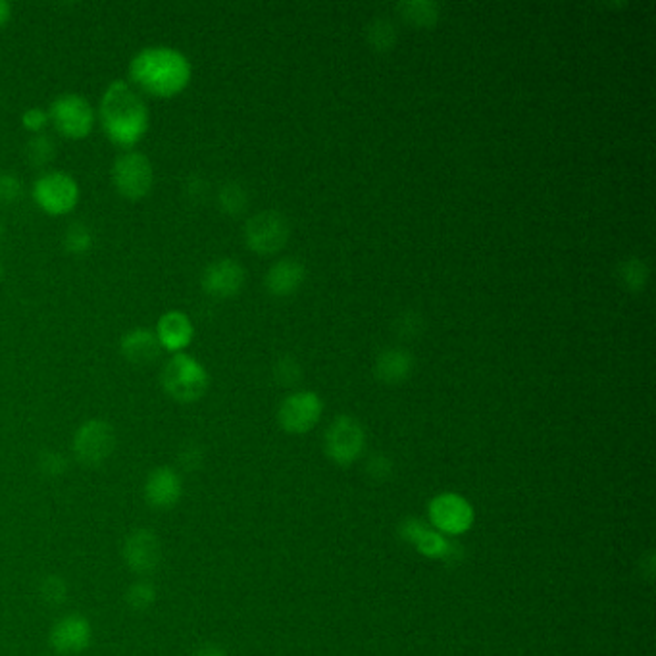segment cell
<instances>
[{"mask_svg": "<svg viewBox=\"0 0 656 656\" xmlns=\"http://www.w3.org/2000/svg\"><path fill=\"white\" fill-rule=\"evenodd\" d=\"M193 68L183 52L170 47H147L130 62L131 81L149 95L170 99L189 85Z\"/></svg>", "mask_w": 656, "mask_h": 656, "instance_id": "1", "label": "cell"}, {"mask_svg": "<svg viewBox=\"0 0 656 656\" xmlns=\"http://www.w3.org/2000/svg\"><path fill=\"white\" fill-rule=\"evenodd\" d=\"M100 126L114 145L130 149L149 130V109L145 100L126 81H112L100 100Z\"/></svg>", "mask_w": 656, "mask_h": 656, "instance_id": "2", "label": "cell"}, {"mask_svg": "<svg viewBox=\"0 0 656 656\" xmlns=\"http://www.w3.org/2000/svg\"><path fill=\"white\" fill-rule=\"evenodd\" d=\"M210 385L206 368L185 352H177L164 364L162 387L177 402H194L204 397Z\"/></svg>", "mask_w": 656, "mask_h": 656, "instance_id": "3", "label": "cell"}, {"mask_svg": "<svg viewBox=\"0 0 656 656\" xmlns=\"http://www.w3.org/2000/svg\"><path fill=\"white\" fill-rule=\"evenodd\" d=\"M33 201L50 216L72 212L79 201V185L64 172H47L33 183Z\"/></svg>", "mask_w": 656, "mask_h": 656, "instance_id": "4", "label": "cell"}, {"mask_svg": "<svg viewBox=\"0 0 656 656\" xmlns=\"http://www.w3.org/2000/svg\"><path fill=\"white\" fill-rule=\"evenodd\" d=\"M48 120L68 139H85L93 131L95 110L91 102L76 93H64L48 109Z\"/></svg>", "mask_w": 656, "mask_h": 656, "instance_id": "5", "label": "cell"}, {"mask_svg": "<svg viewBox=\"0 0 656 656\" xmlns=\"http://www.w3.org/2000/svg\"><path fill=\"white\" fill-rule=\"evenodd\" d=\"M112 182L123 199L141 201L152 189V164L145 154L137 151L123 152L116 158L112 166Z\"/></svg>", "mask_w": 656, "mask_h": 656, "instance_id": "6", "label": "cell"}, {"mask_svg": "<svg viewBox=\"0 0 656 656\" xmlns=\"http://www.w3.org/2000/svg\"><path fill=\"white\" fill-rule=\"evenodd\" d=\"M291 229L287 218L276 210H266L253 216L245 225V243L253 253L274 255L289 241Z\"/></svg>", "mask_w": 656, "mask_h": 656, "instance_id": "7", "label": "cell"}, {"mask_svg": "<svg viewBox=\"0 0 656 656\" xmlns=\"http://www.w3.org/2000/svg\"><path fill=\"white\" fill-rule=\"evenodd\" d=\"M116 435L112 425L102 420H89L76 432L74 453L79 463L87 468L104 464L114 453Z\"/></svg>", "mask_w": 656, "mask_h": 656, "instance_id": "8", "label": "cell"}, {"mask_svg": "<svg viewBox=\"0 0 656 656\" xmlns=\"http://www.w3.org/2000/svg\"><path fill=\"white\" fill-rule=\"evenodd\" d=\"M366 445V433L359 420L339 416L326 432V453L333 463L347 466L357 460Z\"/></svg>", "mask_w": 656, "mask_h": 656, "instance_id": "9", "label": "cell"}, {"mask_svg": "<svg viewBox=\"0 0 656 656\" xmlns=\"http://www.w3.org/2000/svg\"><path fill=\"white\" fill-rule=\"evenodd\" d=\"M430 520L443 536H460L474 524L472 505L456 493L437 495L430 503Z\"/></svg>", "mask_w": 656, "mask_h": 656, "instance_id": "10", "label": "cell"}, {"mask_svg": "<svg viewBox=\"0 0 656 656\" xmlns=\"http://www.w3.org/2000/svg\"><path fill=\"white\" fill-rule=\"evenodd\" d=\"M324 402L314 391H298L283 399L277 411L279 425L287 433H307L320 422Z\"/></svg>", "mask_w": 656, "mask_h": 656, "instance_id": "11", "label": "cell"}, {"mask_svg": "<svg viewBox=\"0 0 656 656\" xmlns=\"http://www.w3.org/2000/svg\"><path fill=\"white\" fill-rule=\"evenodd\" d=\"M245 268L234 258H220L206 266L201 286L214 298H232L245 286Z\"/></svg>", "mask_w": 656, "mask_h": 656, "instance_id": "12", "label": "cell"}, {"mask_svg": "<svg viewBox=\"0 0 656 656\" xmlns=\"http://www.w3.org/2000/svg\"><path fill=\"white\" fill-rule=\"evenodd\" d=\"M123 558L137 574H151L162 560V547L151 529H137L123 543Z\"/></svg>", "mask_w": 656, "mask_h": 656, "instance_id": "13", "label": "cell"}, {"mask_svg": "<svg viewBox=\"0 0 656 656\" xmlns=\"http://www.w3.org/2000/svg\"><path fill=\"white\" fill-rule=\"evenodd\" d=\"M91 643V624L79 614H69L52 626L50 645L60 654H78Z\"/></svg>", "mask_w": 656, "mask_h": 656, "instance_id": "14", "label": "cell"}, {"mask_svg": "<svg viewBox=\"0 0 656 656\" xmlns=\"http://www.w3.org/2000/svg\"><path fill=\"white\" fill-rule=\"evenodd\" d=\"M156 339L161 343L162 350H170L173 354L183 352L193 341L194 328L191 318L180 310H170L161 316L156 324Z\"/></svg>", "mask_w": 656, "mask_h": 656, "instance_id": "15", "label": "cell"}, {"mask_svg": "<svg viewBox=\"0 0 656 656\" xmlns=\"http://www.w3.org/2000/svg\"><path fill=\"white\" fill-rule=\"evenodd\" d=\"M307 279L305 264L295 258H283L276 262L264 277V286L274 297H289L303 287Z\"/></svg>", "mask_w": 656, "mask_h": 656, "instance_id": "16", "label": "cell"}, {"mask_svg": "<svg viewBox=\"0 0 656 656\" xmlns=\"http://www.w3.org/2000/svg\"><path fill=\"white\" fill-rule=\"evenodd\" d=\"M401 534L406 541L416 545L422 555L430 558H445L453 551V545L445 536L439 534L437 529L422 524L420 520H406L401 527Z\"/></svg>", "mask_w": 656, "mask_h": 656, "instance_id": "17", "label": "cell"}, {"mask_svg": "<svg viewBox=\"0 0 656 656\" xmlns=\"http://www.w3.org/2000/svg\"><path fill=\"white\" fill-rule=\"evenodd\" d=\"M145 496L154 508H170L182 496V480L172 468H156L149 474L145 484Z\"/></svg>", "mask_w": 656, "mask_h": 656, "instance_id": "18", "label": "cell"}, {"mask_svg": "<svg viewBox=\"0 0 656 656\" xmlns=\"http://www.w3.org/2000/svg\"><path fill=\"white\" fill-rule=\"evenodd\" d=\"M121 354L130 362L137 366H147L158 360L162 352L161 343L156 339V333L151 329H133L121 337Z\"/></svg>", "mask_w": 656, "mask_h": 656, "instance_id": "19", "label": "cell"}, {"mask_svg": "<svg viewBox=\"0 0 656 656\" xmlns=\"http://www.w3.org/2000/svg\"><path fill=\"white\" fill-rule=\"evenodd\" d=\"M414 359L409 350L404 349H385L378 354L376 359V378L383 383H401L412 374Z\"/></svg>", "mask_w": 656, "mask_h": 656, "instance_id": "20", "label": "cell"}, {"mask_svg": "<svg viewBox=\"0 0 656 656\" xmlns=\"http://www.w3.org/2000/svg\"><path fill=\"white\" fill-rule=\"evenodd\" d=\"M55 154H57V145L50 135L37 133L27 141L26 158H27L29 166L47 168L52 161H55Z\"/></svg>", "mask_w": 656, "mask_h": 656, "instance_id": "21", "label": "cell"}, {"mask_svg": "<svg viewBox=\"0 0 656 656\" xmlns=\"http://www.w3.org/2000/svg\"><path fill=\"white\" fill-rule=\"evenodd\" d=\"M64 248L68 253L72 255H85L93 248V243H95V235H93V229L81 224V222H74L69 224L66 234H64Z\"/></svg>", "mask_w": 656, "mask_h": 656, "instance_id": "22", "label": "cell"}, {"mask_svg": "<svg viewBox=\"0 0 656 656\" xmlns=\"http://www.w3.org/2000/svg\"><path fill=\"white\" fill-rule=\"evenodd\" d=\"M220 206L222 210L225 212V214L229 216H237L241 214V212H245L246 204H248V197L245 189L239 185V183H225L222 189H220Z\"/></svg>", "mask_w": 656, "mask_h": 656, "instance_id": "23", "label": "cell"}, {"mask_svg": "<svg viewBox=\"0 0 656 656\" xmlns=\"http://www.w3.org/2000/svg\"><path fill=\"white\" fill-rule=\"evenodd\" d=\"M401 10L404 20L416 26H430L437 20V6L433 3H404Z\"/></svg>", "mask_w": 656, "mask_h": 656, "instance_id": "24", "label": "cell"}, {"mask_svg": "<svg viewBox=\"0 0 656 656\" xmlns=\"http://www.w3.org/2000/svg\"><path fill=\"white\" fill-rule=\"evenodd\" d=\"M620 277L624 279V286L631 291H640L643 289L645 281L649 277V272L645 268L643 260H628L624 266H622V274H620Z\"/></svg>", "mask_w": 656, "mask_h": 656, "instance_id": "25", "label": "cell"}, {"mask_svg": "<svg viewBox=\"0 0 656 656\" xmlns=\"http://www.w3.org/2000/svg\"><path fill=\"white\" fill-rule=\"evenodd\" d=\"M130 607L135 609V610H145L149 609L154 599H156V593H154V588L145 581H137L133 583L131 588L128 589V595H126Z\"/></svg>", "mask_w": 656, "mask_h": 656, "instance_id": "26", "label": "cell"}, {"mask_svg": "<svg viewBox=\"0 0 656 656\" xmlns=\"http://www.w3.org/2000/svg\"><path fill=\"white\" fill-rule=\"evenodd\" d=\"M24 183L14 173H0V204H14L22 199Z\"/></svg>", "mask_w": 656, "mask_h": 656, "instance_id": "27", "label": "cell"}, {"mask_svg": "<svg viewBox=\"0 0 656 656\" xmlns=\"http://www.w3.org/2000/svg\"><path fill=\"white\" fill-rule=\"evenodd\" d=\"M41 595L48 605H60L66 599V583L57 576H48L41 585Z\"/></svg>", "mask_w": 656, "mask_h": 656, "instance_id": "28", "label": "cell"}, {"mask_svg": "<svg viewBox=\"0 0 656 656\" xmlns=\"http://www.w3.org/2000/svg\"><path fill=\"white\" fill-rule=\"evenodd\" d=\"M48 112L45 109H39V106H33V109H27L22 114V123L24 128L31 133H43V130L48 126Z\"/></svg>", "mask_w": 656, "mask_h": 656, "instance_id": "29", "label": "cell"}, {"mask_svg": "<svg viewBox=\"0 0 656 656\" xmlns=\"http://www.w3.org/2000/svg\"><path fill=\"white\" fill-rule=\"evenodd\" d=\"M274 374L281 385H293L300 378V366L291 357H286L277 362Z\"/></svg>", "mask_w": 656, "mask_h": 656, "instance_id": "30", "label": "cell"}, {"mask_svg": "<svg viewBox=\"0 0 656 656\" xmlns=\"http://www.w3.org/2000/svg\"><path fill=\"white\" fill-rule=\"evenodd\" d=\"M41 466H43V470H48L50 474L52 472L60 474L66 468V460H62V456L57 454V453H47L43 456V464Z\"/></svg>", "mask_w": 656, "mask_h": 656, "instance_id": "31", "label": "cell"}, {"mask_svg": "<svg viewBox=\"0 0 656 656\" xmlns=\"http://www.w3.org/2000/svg\"><path fill=\"white\" fill-rule=\"evenodd\" d=\"M12 16V6L6 3V0H0V27L6 26Z\"/></svg>", "mask_w": 656, "mask_h": 656, "instance_id": "32", "label": "cell"}, {"mask_svg": "<svg viewBox=\"0 0 656 656\" xmlns=\"http://www.w3.org/2000/svg\"><path fill=\"white\" fill-rule=\"evenodd\" d=\"M194 656H225V652L218 647H204V649L194 652Z\"/></svg>", "mask_w": 656, "mask_h": 656, "instance_id": "33", "label": "cell"}, {"mask_svg": "<svg viewBox=\"0 0 656 656\" xmlns=\"http://www.w3.org/2000/svg\"><path fill=\"white\" fill-rule=\"evenodd\" d=\"M3 277H5V268H3V264H0V281H3Z\"/></svg>", "mask_w": 656, "mask_h": 656, "instance_id": "34", "label": "cell"}, {"mask_svg": "<svg viewBox=\"0 0 656 656\" xmlns=\"http://www.w3.org/2000/svg\"><path fill=\"white\" fill-rule=\"evenodd\" d=\"M3 234H5V225H3V222H0V239H3Z\"/></svg>", "mask_w": 656, "mask_h": 656, "instance_id": "35", "label": "cell"}]
</instances>
